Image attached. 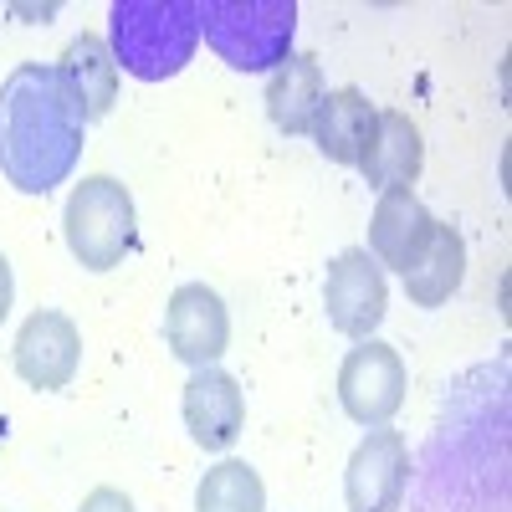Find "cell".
I'll list each match as a JSON object with an SVG mask.
<instances>
[{
    "label": "cell",
    "instance_id": "obj_14",
    "mask_svg": "<svg viewBox=\"0 0 512 512\" xmlns=\"http://www.w3.org/2000/svg\"><path fill=\"white\" fill-rule=\"evenodd\" d=\"M374 118H379V108H374L359 88H333V93H323V103H318L313 144H318L333 164H354V169H359V154H364L369 139H374Z\"/></svg>",
    "mask_w": 512,
    "mask_h": 512
},
{
    "label": "cell",
    "instance_id": "obj_20",
    "mask_svg": "<svg viewBox=\"0 0 512 512\" xmlns=\"http://www.w3.org/2000/svg\"><path fill=\"white\" fill-rule=\"evenodd\" d=\"M0 446H6V415H0Z\"/></svg>",
    "mask_w": 512,
    "mask_h": 512
},
{
    "label": "cell",
    "instance_id": "obj_5",
    "mask_svg": "<svg viewBox=\"0 0 512 512\" xmlns=\"http://www.w3.org/2000/svg\"><path fill=\"white\" fill-rule=\"evenodd\" d=\"M323 308L328 323L344 338H374V328L384 323V308H390V287H384V267L364 246H349L333 256L328 282H323Z\"/></svg>",
    "mask_w": 512,
    "mask_h": 512
},
{
    "label": "cell",
    "instance_id": "obj_1",
    "mask_svg": "<svg viewBox=\"0 0 512 512\" xmlns=\"http://www.w3.org/2000/svg\"><path fill=\"white\" fill-rule=\"evenodd\" d=\"M82 113L57 67L21 62L0 82V175L21 195H52L82 159Z\"/></svg>",
    "mask_w": 512,
    "mask_h": 512
},
{
    "label": "cell",
    "instance_id": "obj_10",
    "mask_svg": "<svg viewBox=\"0 0 512 512\" xmlns=\"http://www.w3.org/2000/svg\"><path fill=\"white\" fill-rule=\"evenodd\" d=\"M185 425L200 451H231L246 425V390L226 369H195L185 384Z\"/></svg>",
    "mask_w": 512,
    "mask_h": 512
},
{
    "label": "cell",
    "instance_id": "obj_3",
    "mask_svg": "<svg viewBox=\"0 0 512 512\" xmlns=\"http://www.w3.org/2000/svg\"><path fill=\"white\" fill-rule=\"evenodd\" d=\"M200 36L236 72H277L292 57V0H200Z\"/></svg>",
    "mask_w": 512,
    "mask_h": 512
},
{
    "label": "cell",
    "instance_id": "obj_12",
    "mask_svg": "<svg viewBox=\"0 0 512 512\" xmlns=\"http://www.w3.org/2000/svg\"><path fill=\"white\" fill-rule=\"evenodd\" d=\"M57 77H62L72 108L82 113V123L108 118V108L118 103V62L108 52V41L93 36V31H82V36L67 41V52L57 62Z\"/></svg>",
    "mask_w": 512,
    "mask_h": 512
},
{
    "label": "cell",
    "instance_id": "obj_6",
    "mask_svg": "<svg viewBox=\"0 0 512 512\" xmlns=\"http://www.w3.org/2000/svg\"><path fill=\"white\" fill-rule=\"evenodd\" d=\"M338 400H344L349 420L369 425H390L395 410L405 405V364L390 344H379V338H364L359 349H349L344 369H338Z\"/></svg>",
    "mask_w": 512,
    "mask_h": 512
},
{
    "label": "cell",
    "instance_id": "obj_13",
    "mask_svg": "<svg viewBox=\"0 0 512 512\" xmlns=\"http://www.w3.org/2000/svg\"><path fill=\"white\" fill-rule=\"evenodd\" d=\"M420 164H425V144H420V128L410 113L395 108H379L374 118V139L359 154V175L369 180V190H395V185H415L420 180Z\"/></svg>",
    "mask_w": 512,
    "mask_h": 512
},
{
    "label": "cell",
    "instance_id": "obj_11",
    "mask_svg": "<svg viewBox=\"0 0 512 512\" xmlns=\"http://www.w3.org/2000/svg\"><path fill=\"white\" fill-rule=\"evenodd\" d=\"M436 231V216L420 205V195L410 185H395V190H379V205H374V221H369V256L379 267H390V272H405L420 246L431 241Z\"/></svg>",
    "mask_w": 512,
    "mask_h": 512
},
{
    "label": "cell",
    "instance_id": "obj_2",
    "mask_svg": "<svg viewBox=\"0 0 512 512\" xmlns=\"http://www.w3.org/2000/svg\"><path fill=\"white\" fill-rule=\"evenodd\" d=\"M195 47L200 0H118L108 11V52L139 82H164L185 72Z\"/></svg>",
    "mask_w": 512,
    "mask_h": 512
},
{
    "label": "cell",
    "instance_id": "obj_16",
    "mask_svg": "<svg viewBox=\"0 0 512 512\" xmlns=\"http://www.w3.org/2000/svg\"><path fill=\"white\" fill-rule=\"evenodd\" d=\"M400 277H405V297L415 308H441L446 297L461 287V277H466V241H461V231L436 221L431 241L420 246V256Z\"/></svg>",
    "mask_w": 512,
    "mask_h": 512
},
{
    "label": "cell",
    "instance_id": "obj_8",
    "mask_svg": "<svg viewBox=\"0 0 512 512\" xmlns=\"http://www.w3.org/2000/svg\"><path fill=\"white\" fill-rule=\"evenodd\" d=\"M405 482H410V446L400 431L379 425L349 456V472H344L349 512H400Z\"/></svg>",
    "mask_w": 512,
    "mask_h": 512
},
{
    "label": "cell",
    "instance_id": "obj_15",
    "mask_svg": "<svg viewBox=\"0 0 512 512\" xmlns=\"http://www.w3.org/2000/svg\"><path fill=\"white\" fill-rule=\"evenodd\" d=\"M318 103H323V62L308 52H292L267 77V118L282 134H313Z\"/></svg>",
    "mask_w": 512,
    "mask_h": 512
},
{
    "label": "cell",
    "instance_id": "obj_18",
    "mask_svg": "<svg viewBox=\"0 0 512 512\" xmlns=\"http://www.w3.org/2000/svg\"><path fill=\"white\" fill-rule=\"evenodd\" d=\"M77 512H134V502H128V492H118V487H93Z\"/></svg>",
    "mask_w": 512,
    "mask_h": 512
},
{
    "label": "cell",
    "instance_id": "obj_9",
    "mask_svg": "<svg viewBox=\"0 0 512 512\" xmlns=\"http://www.w3.org/2000/svg\"><path fill=\"white\" fill-rule=\"evenodd\" d=\"M11 359H16V374L31 390H67L77 379V364H82V333L67 313L41 308L21 323Z\"/></svg>",
    "mask_w": 512,
    "mask_h": 512
},
{
    "label": "cell",
    "instance_id": "obj_4",
    "mask_svg": "<svg viewBox=\"0 0 512 512\" xmlns=\"http://www.w3.org/2000/svg\"><path fill=\"white\" fill-rule=\"evenodd\" d=\"M62 236H67V251L88 272L118 267L139 241V216H134L128 185H118L113 175H88L82 185H72L67 210H62Z\"/></svg>",
    "mask_w": 512,
    "mask_h": 512
},
{
    "label": "cell",
    "instance_id": "obj_19",
    "mask_svg": "<svg viewBox=\"0 0 512 512\" xmlns=\"http://www.w3.org/2000/svg\"><path fill=\"white\" fill-rule=\"evenodd\" d=\"M11 303H16V277H11V262H6V251H0V323L11 318Z\"/></svg>",
    "mask_w": 512,
    "mask_h": 512
},
{
    "label": "cell",
    "instance_id": "obj_7",
    "mask_svg": "<svg viewBox=\"0 0 512 512\" xmlns=\"http://www.w3.org/2000/svg\"><path fill=\"white\" fill-rule=\"evenodd\" d=\"M164 344L190 369L216 364L231 344V313L221 303V292L205 287V282L175 287V297H169V308H164Z\"/></svg>",
    "mask_w": 512,
    "mask_h": 512
},
{
    "label": "cell",
    "instance_id": "obj_17",
    "mask_svg": "<svg viewBox=\"0 0 512 512\" xmlns=\"http://www.w3.org/2000/svg\"><path fill=\"white\" fill-rule=\"evenodd\" d=\"M195 507L200 512H267V487L246 461H221L200 477Z\"/></svg>",
    "mask_w": 512,
    "mask_h": 512
}]
</instances>
